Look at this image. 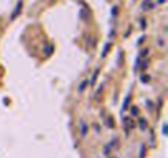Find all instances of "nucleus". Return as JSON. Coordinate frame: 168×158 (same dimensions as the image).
Instances as JSON below:
<instances>
[{
	"instance_id": "5",
	"label": "nucleus",
	"mask_w": 168,
	"mask_h": 158,
	"mask_svg": "<svg viewBox=\"0 0 168 158\" xmlns=\"http://www.w3.org/2000/svg\"><path fill=\"white\" fill-rule=\"evenodd\" d=\"M129 99H130V97H129V96H127V97H125V100H124V104H122V107H120L122 110H125V109H127V104H129Z\"/></svg>"
},
{
	"instance_id": "8",
	"label": "nucleus",
	"mask_w": 168,
	"mask_h": 158,
	"mask_svg": "<svg viewBox=\"0 0 168 158\" xmlns=\"http://www.w3.org/2000/svg\"><path fill=\"white\" fill-rule=\"evenodd\" d=\"M163 2H165V0H158V3H163Z\"/></svg>"
},
{
	"instance_id": "2",
	"label": "nucleus",
	"mask_w": 168,
	"mask_h": 158,
	"mask_svg": "<svg viewBox=\"0 0 168 158\" xmlns=\"http://www.w3.org/2000/svg\"><path fill=\"white\" fill-rule=\"evenodd\" d=\"M79 129H81V137H86V133H88V125L84 120H79Z\"/></svg>"
},
{
	"instance_id": "1",
	"label": "nucleus",
	"mask_w": 168,
	"mask_h": 158,
	"mask_svg": "<svg viewBox=\"0 0 168 158\" xmlns=\"http://www.w3.org/2000/svg\"><path fill=\"white\" fill-rule=\"evenodd\" d=\"M21 5H23V2L20 0V2L17 3V7L13 8V12H12V17H10V20H15L17 17H18V13H20V10H21Z\"/></svg>"
},
{
	"instance_id": "4",
	"label": "nucleus",
	"mask_w": 168,
	"mask_h": 158,
	"mask_svg": "<svg viewBox=\"0 0 168 158\" xmlns=\"http://www.w3.org/2000/svg\"><path fill=\"white\" fill-rule=\"evenodd\" d=\"M139 127H140L142 130H145V129H147V120H145L143 117L139 118Z\"/></svg>"
},
{
	"instance_id": "7",
	"label": "nucleus",
	"mask_w": 168,
	"mask_h": 158,
	"mask_svg": "<svg viewBox=\"0 0 168 158\" xmlns=\"http://www.w3.org/2000/svg\"><path fill=\"white\" fill-rule=\"evenodd\" d=\"M109 43H106V46H104V51H102V56H106V54H107V51H109Z\"/></svg>"
},
{
	"instance_id": "3",
	"label": "nucleus",
	"mask_w": 168,
	"mask_h": 158,
	"mask_svg": "<svg viewBox=\"0 0 168 158\" xmlns=\"http://www.w3.org/2000/svg\"><path fill=\"white\" fill-rule=\"evenodd\" d=\"M97 74H99V68H96V71L92 72V76H91V79L88 81V82H89L91 86H92V84H96V78H97Z\"/></svg>"
},
{
	"instance_id": "6",
	"label": "nucleus",
	"mask_w": 168,
	"mask_h": 158,
	"mask_svg": "<svg viewBox=\"0 0 168 158\" xmlns=\"http://www.w3.org/2000/svg\"><path fill=\"white\" fill-rule=\"evenodd\" d=\"M86 84H88V79H84V81L81 82V86H79V91H84V87H86Z\"/></svg>"
},
{
	"instance_id": "9",
	"label": "nucleus",
	"mask_w": 168,
	"mask_h": 158,
	"mask_svg": "<svg viewBox=\"0 0 168 158\" xmlns=\"http://www.w3.org/2000/svg\"><path fill=\"white\" fill-rule=\"evenodd\" d=\"M110 158H112V157H110Z\"/></svg>"
}]
</instances>
